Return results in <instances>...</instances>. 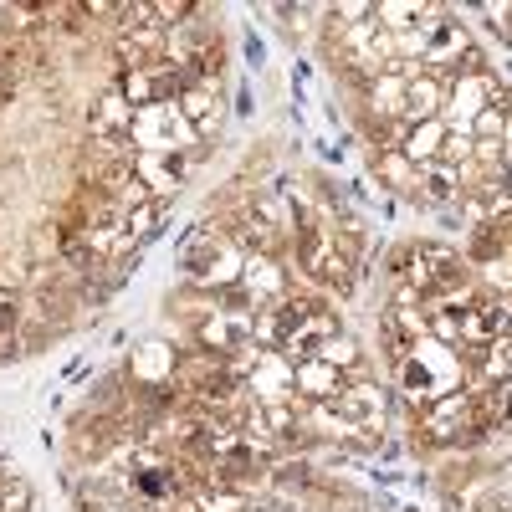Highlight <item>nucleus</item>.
<instances>
[{
    "mask_svg": "<svg viewBox=\"0 0 512 512\" xmlns=\"http://www.w3.org/2000/svg\"><path fill=\"white\" fill-rule=\"evenodd\" d=\"M297 262L303 272L318 282V287H333V292H349L354 287V251L338 241V231L318 226V231H297Z\"/></svg>",
    "mask_w": 512,
    "mask_h": 512,
    "instance_id": "f257e3e1",
    "label": "nucleus"
},
{
    "mask_svg": "<svg viewBox=\"0 0 512 512\" xmlns=\"http://www.w3.org/2000/svg\"><path fill=\"white\" fill-rule=\"evenodd\" d=\"M134 149L139 154H185L200 144V134L185 123L180 103H154V108H139L134 113Z\"/></svg>",
    "mask_w": 512,
    "mask_h": 512,
    "instance_id": "f03ea898",
    "label": "nucleus"
},
{
    "mask_svg": "<svg viewBox=\"0 0 512 512\" xmlns=\"http://www.w3.org/2000/svg\"><path fill=\"white\" fill-rule=\"evenodd\" d=\"M185 82L190 77L175 62H154V67H139V72H123L118 93L134 103V113H139V108H154V103H175L185 93Z\"/></svg>",
    "mask_w": 512,
    "mask_h": 512,
    "instance_id": "7ed1b4c3",
    "label": "nucleus"
},
{
    "mask_svg": "<svg viewBox=\"0 0 512 512\" xmlns=\"http://www.w3.org/2000/svg\"><path fill=\"white\" fill-rule=\"evenodd\" d=\"M472 52V31H466L461 21H451L446 11L425 26V57H420V67L425 72H436V77H456V67H461V57Z\"/></svg>",
    "mask_w": 512,
    "mask_h": 512,
    "instance_id": "20e7f679",
    "label": "nucleus"
},
{
    "mask_svg": "<svg viewBox=\"0 0 512 512\" xmlns=\"http://www.w3.org/2000/svg\"><path fill=\"white\" fill-rule=\"evenodd\" d=\"M333 410L344 415L359 436H369V431H379V425H384V390H379V384H369V379H354V384L338 390Z\"/></svg>",
    "mask_w": 512,
    "mask_h": 512,
    "instance_id": "39448f33",
    "label": "nucleus"
},
{
    "mask_svg": "<svg viewBox=\"0 0 512 512\" xmlns=\"http://www.w3.org/2000/svg\"><path fill=\"white\" fill-rule=\"evenodd\" d=\"M441 108H446V77L425 67L405 72V123H431L441 118Z\"/></svg>",
    "mask_w": 512,
    "mask_h": 512,
    "instance_id": "423d86ee",
    "label": "nucleus"
},
{
    "mask_svg": "<svg viewBox=\"0 0 512 512\" xmlns=\"http://www.w3.org/2000/svg\"><path fill=\"white\" fill-rule=\"evenodd\" d=\"M93 134L103 139V144H134L128 134H134V103H128L123 93H118V82L98 98V108H93Z\"/></svg>",
    "mask_w": 512,
    "mask_h": 512,
    "instance_id": "0eeeda50",
    "label": "nucleus"
},
{
    "mask_svg": "<svg viewBox=\"0 0 512 512\" xmlns=\"http://www.w3.org/2000/svg\"><path fill=\"white\" fill-rule=\"evenodd\" d=\"M512 333V313L502 303H477L472 313L461 318V349H487L497 338Z\"/></svg>",
    "mask_w": 512,
    "mask_h": 512,
    "instance_id": "6e6552de",
    "label": "nucleus"
},
{
    "mask_svg": "<svg viewBox=\"0 0 512 512\" xmlns=\"http://www.w3.org/2000/svg\"><path fill=\"white\" fill-rule=\"evenodd\" d=\"M241 292L251 297L256 308L267 303H282L287 297V277L277 267V256H246V272H241Z\"/></svg>",
    "mask_w": 512,
    "mask_h": 512,
    "instance_id": "1a4fd4ad",
    "label": "nucleus"
},
{
    "mask_svg": "<svg viewBox=\"0 0 512 512\" xmlns=\"http://www.w3.org/2000/svg\"><path fill=\"white\" fill-rule=\"evenodd\" d=\"M175 103H180L185 123L195 128L200 139H210V134L221 128V93L210 88V82H185V93H180Z\"/></svg>",
    "mask_w": 512,
    "mask_h": 512,
    "instance_id": "9d476101",
    "label": "nucleus"
},
{
    "mask_svg": "<svg viewBox=\"0 0 512 512\" xmlns=\"http://www.w3.org/2000/svg\"><path fill=\"white\" fill-rule=\"evenodd\" d=\"M338 333V318L328 313V308H318L303 328H292V338H287V344L277 349V354H287L292 364H303V359H318L323 354V344H328V338Z\"/></svg>",
    "mask_w": 512,
    "mask_h": 512,
    "instance_id": "9b49d317",
    "label": "nucleus"
},
{
    "mask_svg": "<svg viewBox=\"0 0 512 512\" xmlns=\"http://www.w3.org/2000/svg\"><path fill=\"white\" fill-rule=\"evenodd\" d=\"M344 374H338L333 364H323V359H303L297 364V400H313V405H333L338 400V390H344Z\"/></svg>",
    "mask_w": 512,
    "mask_h": 512,
    "instance_id": "f8f14e48",
    "label": "nucleus"
},
{
    "mask_svg": "<svg viewBox=\"0 0 512 512\" xmlns=\"http://www.w3.org/2000/svg\"><path fill=\"white\" fill-rule=\"evenodd\" d=\"M446 134H451V128H446L441 118H431V123H405L400 154H405L415 169H425V164H436V159H441V149H446Z\"/></svg>",
    "mask_w": 512,
    "mask_h": 512,
    "instance_id": "ddd939ff",
    "label": "nucleus"
},
{
    "mask_svg": "<svg viewBox=\"0 0 512 512\" xmlns=\"http://www.w3.org/2000/svg\"><path fill=\"white\" fill-rule=\"evenodd\" d=\"M415 190H420V200H425V205L446 210L451 200H461V195H466V175H461V169H451V164H425Z\"/></svg>",
    "mask_w": 512,
    "mask_h": 512,
    "instance_id": "4468645a",
    "label": "nucleus"
},
{
    "mask_svg": "<svg viewBox=\"0 0 512 512\" xmlns=\"http://www.w3.org/2000/svg\"><path fill=\"white\" fill-rule=\"evenodd\" d=\"M134 175L149 185V195L164 200L169 185L185 180V154H139V159H134Z\"/></svg>",
    "mask_w": 512,
    "mask_h": 512,
    "instance_id": "2eb2a0df",
    "label": "nucleus"
},
{
    "mask_svg": "<svg viewBox=\"0 0 512 512\" xmlns=\"http://www.w3.org/2000/svg\"><path fill=\"white\" fill-rule=\"evenodd\" d=\"M369 108H374L379 118H395V123H405V72H400V67H390V72L369 77Z\"/></svg>",
    "mask_w": 512,
    "mask_h": 512,
    "instance_id": "dca6fc26",
    "label": "nucleus"
},
{
    "mask_svg": "<svg viewBox=\"0 0 512 512\" xmlns=\"http://www.w3.org/2000/svg\"><path fill=\"white\" fill-rule=\"evenodd\" d=\"M323 364H333L338 374H344L349 384L359 379V369H364V344H359V338L349 333V328H338L333 338H328V344H323V354H318Z\"/></svg>",
    "mask_w": 512,
    "mask_h": 512,
    "instance_id": "f3484780",
    "label": "nucleus"
},
{
    "mask_svg": "<svg viewBox=\"0 0 512 512\" xmlns=\"http://www.w3.org/2000/svg\"><path fill=\"white\" fill-rule=\"evenodd\" d=\"M472 364H477V384H512V333L487 349H472Z\"/></svg>",
    "mask_w": 512,
    "mask_h": 512,
    "instance_id": "a211bd4d",
    "label": "nucleus"
},
{
    "mask_svg": "<svg viewBox=\"0 0 512 512\" xmlns=\"http://www.w3.org/2000/svg\"><path fill=\"white\" fill-rule=\"evenodd\" d=\"M374 16H379L384 31H415V26H425L431 16H441V6H410V0H390V6H374Z\"/></svg>",
    "mask_w": 512,
    "mask_h": 512,
    "instance_id": "6ab92c4d",
    "label": "nucleus"
},
{
    "mask_svg": "<svg viewBox=\"0 0 512 512\" xmlns=\"http://www.w3.org/2000/svg\"><path fill=\"white\" fill-rule=\"evenodd\" d=\"M164 216H169V200H144L139 210H128V221H123V231L134 236V246H144V241H154L159 236V226H164Z\"/></svg>",
    "mask_w": 512,
    "mask_h": 512,
    "instance_id": "aec40b11",
    "label": "nucleus"
},
{
    "mask_svg": "<svg viewBox=\"0 0 512 512\" xmlns=\"http://www.w3.org/2000/svg\"><path fill=\"white\" fill-rule=\"evenodd\" d=\"M374 169H379V180H384V185H395V190H415V185H420V169H415L400 149L379 154V164H374Z\"/></svg>",
    "mask_w": 512,
    "mask_h": 512,
    "instance_id": "412c9836",
    "label": "nucleus"
},
{
    "mask_svg": "<svg viewBox=\"0 0 512 512\" xmlns=\"http://www.w3.org/2000/svg\"><path fill=\"white\" fill-rule=\"evenodd\" d=\"M507 113H512V103L507 98H492L482 113H477V123H472V139H507Z\"/></svg>",
    "mask_w": 512,
    "mask_h": 512,
    "instance_id": "4be33fe9",
    "label": "nucleus"
},
{
    "mask_svg": "<svg viewBox=\"0 0 512 512\" xmlns=\"http://www.w3.org/2000/svg\"><path fill=\"white\" fill-rule=\"evenodd\" d=\"M195 507H200V512H241L246 497L231 492V487H200V492H195Z\"/></svg>",
    "mask_w": 512,
    "mask_h": 512,
    "instance_id": "5701e85b",
    "label": "nucleus"
},
{
    "mask_svg": "<svg viewBox=\"0 0 512 512\" xmlns=\"http://www.w3.org/2000/svg\"><path fill=\"white\" fill-rule=\"evenodd\" d=\"M472 164H497V169H502V144H497V139H477Z\"/></svg>",
    "mask_w": 512,
    "mask_h": 512,
    "instance_id": "b1692460",
    "label": "nucleus"
},
{
    "mask_svg": "<svg viewBox=\"0 0 512 512\" xmlns=\"http://www.w3.org/2000/svg\"><path fill=\"white\" fill-rule=\"evenodd\" d=\"M93 512H134V507H93Z\"/></svg>",
    "mask_w": 512,
    "mask_h": 512,
    "instance_id": "393cba45",
    "label": "nucleus"
},
{
    "mask_svg": "<svg viewBox=\"0 0 512 512\" xmlns=\"http://www.w3.org/2000/svg\"><path fill=\"white\" fill-rule=\"evenodd\" d=\"M507 195H512V175H507Z\"/></svg>",
    "mask_w": 512,
    "mask_h": 512,
    "instance_id": "a878e982",
    "label": "nucleus"
},
{
    "mask_svg": "<svg viewBox=\"0 0 512 512\" xmlns=\"http://www.w3.org/2000/svg\"><path fill=\"white\" fill-rule=\"evenodd\" d=\"M507 400H512V384H507Z\"/></svg>",
    "mask_w": 512,
    "mask_h": 512,
    "instance_id": "bb28decb",
    "label": "nucleus"
},
{
    "mask_svg": "<svg viewBox=\"0 0 512 512\" xmlns=\"http://www.w3.org/2000/svg\"><path fill=\"white\" fill-rule=\"evenodd\" d=\"M507 497H512V487H507Z\"/></svg>",
    "mask_w": 512,
    "mask_h": 512,
    "instance_id": "cd10ccee",
    "label": "nucleus"
}]
</instances>
